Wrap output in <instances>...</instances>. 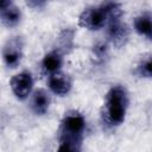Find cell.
I'll list each match as a JSON object with an SVG mask.
<instances>
[{"label": "cell", "mask_w": 152, "mask_h": 152, "mask_svg": "<svg viewBox=\"0 0 152 152\" xmlns=\"http://www.w3.org/2000/svg\"><path fill=\"white\" fill-rule=\"evenodd\" d=\"M128 93L122 86L112 87L107 94L103 104L102 118L109 126H119L124 122L128 108Z\"/></svg>", "instance_id": "obj_1"}, {"label": "cell", "mask_w": 152, "mask_h": 152, "mask_svg": "<svg viewBox=\"0 0 152 152\" xmlns=\"http://www.w3.org/2000/svg\"><path fill=\"white\" fill-rule=\"evenodd\" d=\"M122 17L121 5L118 2H104L82 11L78 17V25L88 30H100L110 19Z\"/></svg>", "instance_id": "obj_2"}, {"label": "cell", "mask_w": 152, "mask_h": 152, "mask_svg": "<svg viewBox=\"0 0 152 152\" xmlns=\"http://www.w3.org/2000/svg\"><path fill=\"white\" fill-rule=\"evenodd\" d=\"M84 131H86V119L83 114L76 109H72L66 112L61 121L59 139L83 140Z\"/></svg>", "instance_id": "obj_3"}, {"label": "cell", "mask_w": 152, "mask_h": 152, "mask_svg": "<svg viewBox=\"0 0 152 152\" xmlns=\"http://www.w3.org/2000/svg\"><path fill=\"white\" fill-rule=\"evenodd\" d=\"M107 34L112 44L116 48L124 46L129 37V28L126 23L122 21V17L110 19L107 23Z\"/></svg>", "instance_id": "obj_4"}, {"label": "cell", "mask_w": 152, "mask_h": 152, "mask_svg": "<svg viewBox=\"0 0 152 152\" xmlns=\"http://www.w3.org/2000/svg\"><path fill=\"white\" fill-rule=\"evenodd\" d=\"M23 39L20 37H13L6 42L2 49V58L8 68H15L19 65L23 58Z\"/></svg>", "instance_id": "obj_5"}, {"label": "cell", "mask_w": 152, "mask_h": 152, "mask_svg": "<svg viewBox=\"0 0 152 152\" xmlns=\"http://www.w3.org/2000/svg\"><path fill=\"white\" fill-rule=\"evenodd\" d=\"M10 86L15 97H18L19 100H25L26 97H28V95L32 91L33 77L30 71L24 70L11 78Z\"/></svg>", "instance_id": "obj_6"}, {"label": "cell", "mask_w": 152, "mask_h": 152, "mask_svg": "<svg viewBox=\"0 0 152 152\" xmlns=\"http://www.w3.org/2000/svg\"><path fill=\"white\" fill-rule=\"evenodd\" d=\"M49 88L52 93L57 94V95H66L72 87V81L71 77L63 72V71H57L55 74L49 75Z\"/></svg>", "instance_id": "obj_7"}, {"label": "cell", "mask_w": 152, "mask_h": 152, "mask_svg": "<svg viewBox=\"0 0 152 152\" xmlns=\"http://www.w3.org/2000/svg\"><path fill=\"white\" fill-rule=\"evenodd\" d=\"M62 65H63V53L61 50H52L48 52L42 61V68L49 75L61 71Z\"/></svg>", "instance_id": "obj_8"}, {"label": "cell", "mask_w": 152, "mask_h": 152, "mask_svg": "<svg viewBox=\"0 0 152 152\" xmlns=\"http://www.w3.org/2000/svg\"><path fill=\"white\" fill-rule=\"evenodd\" d=\"M50 103H51V97L45 89H38L33 93L31 99V108L36 114L38 115L45 114L49 110Z\"/></svg>", "instance_id": "obj_9"}, {"label": "cell", "mask_w": 152, "mask_h": 152, "mask_svg": "<svg viewBox=\"0 0 152 152\" xmlns=\"http://www.w3.org/2000/svg\"><path fill=\"white\" fill-rule=\"evenodd\" d=\"M151 13L150 12H142L134 19V28L140 34L146 37L147 39H151L152 37V23H151Z\"/></svg>", "instance_id": "obj_10"}, {"label": "cell", "mask_w": 152, "mask_h": 152, "mask_svg": "<svg viewBox=\"0 0 152 152\" xmlns=\"http://www.w3.org/2000/svg\"><path fill=\"white\" fill-rule=\"evenodd\" d=\"M0 17L5 26L13 27L19 24L21 18V12L13 2H11L8 6H6L4 10L0 11Z\"/></svg>", "instance_id": "obj_11"}, {"label": "cell", "mask_w": 152, "mask_h": 152, "mask_svg": "<svg viewBox=\"0 0 152 152\" xmlns=\"http://www.w3.org/2000/svg\"><path fill=\"white\" fill-rule=\"evenodd\" d=\"M135 72L140 76V77H146L150 78L152 75V59H151V55H146L144 56L139 63L137 64L135 68Z\"/></svg>", "instance_id": "obj_12"}, {"label": "cell", "mask_w": 152, "mask_h": 152, "mask_svg": "<svg viewBox=\"0 0 152 152\" xmlns=\"http://www.w3.org/2000/svg\"><path fill=\"white\" fill-rule=\"evenodd\" d=\"M82 140L59 139L57 152H81Z\"/></svg>", "instance_id": "obj_13"}, {"label": "cell", "mask_w": 152, "mask_h": 152, "mask_svg": "<svg viewBox=\"0 0 152 152\" xmlns=\"http://www.w3.org/2000/svg\"><path fill=\"white\" fill-rule=\"evenodd\" d=\"M27 5L28 6H36V7H40V6H44L45 5V2L44 1H28L27 2Z\"/></svg>", "instance_id": "obj_14"}, {"label": "cell", "mask_w": 152, "mask_h": 152, "mask_svg": "<svg viewBox=\"0 0 152 152\" xmlns=\"http://www.w3.org/2000/svg\"><path fill=\"white\" fill-rule=\"evenodd\" d=\"M11 2H12V1H10V0H0V11L4 10L6 6H8Z\"/></svg>", "instance_id": "obj_15"}]
</instances>
